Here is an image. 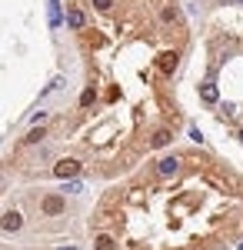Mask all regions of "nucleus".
Here are the masks:
<instances>
[{
    "instance_id": "412c9836",
    "label": "nucleus",
    "mask_w": 243,
    "mask_h": 250,
    "mask_svg": "<svg viewBox=\"0 0 243 250\" xmlns=\"http://www.w3.org/2000/svg\"><path fill=\"white\" fill-rule=\"evenodd\" d=\"M240 3H243V0H240Z\"/></svg>"
},
{
    "instance_id": "f03ea898",
    "label": "nucleus",
    "mask_w": 243,
    "mask_h": 250,
    "mask_svg": "<svg viewBox=\"0 0 243 250\" xmlns=\"http://www.w3.org/2000/svg\"><path fill=\"white\" fill-rule=\"evenodd\" d=\"M40 210L47 213V217H57V213H63V197H57V193L43 197V200H40Z\"/></svg>"
},
{
    "instance_id": "4468645a",
    "label": "nucleus",
    "mask_w": 243,
    "mask_h": 250,
    "mask_svg": "<svg viewBox=\"0 0 243 250\" xmlns=\"http://www.w3.org/2000/svg\"><path fill=\"white\" fill-rule=\"evenodd\" d=\"M94 7H97V10H103V14H107V10L113 7V0H94Z\"/></svg>"
},
{
    "instance_id": "f3484780",
    "label": "nucleus",
    "mask_w": 243,
    "mask_h": 250,
    "mask_svg": "<svg viewBox=\"0 0 243 250\" xmlns=\"http://www.w3.org/2000/svg\"><path fill=\"white\" fill-rule=\"evenodd\" d=\"M30 120H34V124H43V120H47V110H37V114L30 117Z\"/></svg>"
},
{
    "instance_id": "9d476101",
    "label": "nucleus",
    "mask_w": 243,
    "mask_h": 250,
    "mask_svg": "<svg viewBox=\"0 0 243 250\" xmlns=\"http://www.w3.org/2000/svg\"><path fill=\"white\" fill-rule=\"evenodd\" d=\"M94 250H117V244H113L110 233H100V237H97V244H94Z\"/></svg>"
},
{
    "instance_id": "2eb2a0df",
    "label": "nucleus",
    "mask_w": 243,
    "mask_h": 250,
    "mask_svg": "<svg viewBox=\"0 0 243 250\" xmlns=\"http://www.w3.org/2000/svg\"><path fill=\"white\" fill-rule=\"evenodd\" d=\"M163 20H167V23H173V20H177V10H173V7H167V10H163Z\"/></svg>"
},
{
    "instance_id": "aec40b11",
    "label": "nucleus",
    "mask_w": 243,
    "mask_h": 250,
    "mask_svg": "<svg viewBox=\"0 0 243 250\" xmlns=\"http://www.w3.org/2000/svg\"><path fill=\"white\" fill-rule=\"evenodd\" d=\"M237 137H240V140H243V130H240V134H237Z\"/></svg>"
},
{
    "instance_id": "0eeeda50",
    "label": "nucleus",
    "mask_w": 243,
    "mask_h": 250,
    "mask_svg": "<svg viewBox=\"0 0 243 250\" xmlns=\"http://www.w3.org/2000/svg\"><path fill=\"white\" fill-rule=\"evenodd\" d=\"M200 97H203V104H217V100H220L217 83H200Z\"/></svg>"
},
{
    "instance_id": "9b49d317",
    "label": "nucleus",
    "mask_w": 243,
    "mask_h": 250,
    "mask_svg": "<svg viewBox=\"0 0 243 250\" xmlns=\"http://www.w3.org/2000/svg\"><path fill=\"white\" fill-rule=\"evenodd\" d=\"M80 190H83V184H80L77 177H70V180L63 184V193H80Z\"/></svg>"
},
{
    "instance_id": "f8f14e48",
    "label": "nucleus",
    "mask_w": 243,
    "mask_h": 250,
    "mask_svg": "<svg viewBox=\"0 0 243 250\" xmlns=\"http://www.w3.org/2000/svg\"><path fill=\"white\" fill-rule=\"evenodd\" d=\"M37 140H43V130H40V127H34V130L27 134V144H37Z\"/></svg>"
},
{
    "instance_id": "a211bd4d",
    "label": "nucleus",
    "mask_w": 243,
    "mask_h": 250,
    "mask_svg": "<svg viewBox=\"0 0 243 250\" xmlns=\"http://www.w3.org/2000/svg\"><path fill=\"white\" fill-rule=\"evenodd\" d=\"M57 250H77V247H74V244H67V247H57Z\"/></svg>"
},
{
    "instance_id": "dca6fc26",
    "label": "nucleus",
    "mask_w": 243,
    "mask_h": 250,
    "mask_svg": "<svg viewBox=\"0 0 243 250\" xmlns=\"http://www.w3.org/2000/svg\"><path fill=\"white\" fill-rule=\"evenodd\" d=\"M190 140H197V144H203V134H200L197 127H190Z\"/></svg>"
},
{
    "instance_id": "6ab92c4d",
    "label": "nucleus",
    "mask_w": 243,
    "mask_h": 250,
    "mask_svg": "<svg viewBox=\"0 0 243 250\" xmlns=\"http://www.w3.org/2000/svg\"><path fill=\"white\" fill-rule=\"evenodd\" d=\"M237 250H243V244H237Z\"/></svg>"
},
{
    "instance_id": "1a4fd4ad",
    "label": "nucleus",
    "mask_w": 243,
    "mask_h": 250,
    "mask_svg": "<svg viewBox=\"0 0 243 250\" xmlns=\"http://www.w3.org/2000/svg\"><path fill=\"white\" fill-rule=\"evenodd\" d=\"M170 140H173V134H170L167 127H163V130H157V134L150 137V147H167Z\"/></svg>"
},
{
    "instance_id": "20e7f679",
    "label": "nucleus",
    "mask_w": 243,
    "mask_h": 250,
    "mask_svg": "<svg viewBox=\"0 0 243 250\" xmlns=\"http://www.w3.org/2000/svg\"><path fill=\"white\" fill-rule=\"evenodd\" d=\"M177 170H180V157H163L157 164V173L160 177H177Z\"/></svg>"
},
{
    "instance_id": "f257e3e1",
    "label": "nucleus",
    "mask_w": 243,
    "mask_h": 250,
    "mask_svg": "<svg viewBox=\"0 0 243 250\" xmlns=\"http://www.w3.org/2000/svg\"><path fill=\"white\" fill-rule=\"evenodd\" d=\"M54 173H57V180H70V177H77V173H80V160L67 157V160H60V164L54 167Z\"/></svg>"
},
{
    "instance_id": "39448f33",
    "label": "nucleus",
    "mask_w": 243,
    "mask_h": 250,
    "mask_svg": "<svg viewBox=\"0 0 243 250\" xmlns=\"http://www.w3.org/2000/svg\"><path fill=\"white\" fill-rule=\"evenodd\" d=\"M47 14H50V27H60L63 23V10H60V0H47Z\"/></svg>"
},
{
    "instance_id": "6e6552de",
    "label": "nucleus",
    "mask_w": 243,
    "mask_h": 250,
    "mask_svg": "<svg viewBox=\"0 0 243 250\" xmlns=\"http://www.w3.org/2000/svg\"><path fill=\"white\" fill-rule=\"evenodd\" d=\"M83 23H87V17H83V10H70V14H67V27H70V30H83Z\"/></svg>"
},
{
    "instance_id": "7ed1b4c3",
    "label": "nucleus",
    "mask_w": 243,
    "mask_h": 250,
    "mask_svg": "<svg viewBox=\"0 0 243 250\" xmlns=\"http://www.w3.org/2000/svg\"><path fill=\"white\" fill-rule=\"evenodd\" d=\"M0 227H3V233H17L20 227H23V217H20L17 210L3 213V220H0Z\"/></svg>"
},
{
    "instance_id": "423d86ee",
    "label": "nucleus",
    "mask_w": 243,
    "mask_h": 250,
    "mask_svg": "<svg viewBox=\"0 0 243 250\" xmlns=\"http://www.w3.org/2000/svg\"><path fill=\"white\" fill-rule=\"evenodd\" d=\"M157 67H160L163 74H173V70H177V54H173V50H167L163 57L157 60Z\"/></svg>"
},
{
    "instance_id": "ddd939ff",
    "label": "nucleus",
    "mask_w": 243,
    "mask_h": 250,
    "mask_svg": "<svg viewBox=\"0 0 243 250\" xmlns=\"http://www.w3.org/2000/svg\"><path fill=\"white\" fill-rule=\"evenodd\" d=\"M80 104H83V107H90V104H94V90H90V87L80 94Z\"/></svg>"
}]
</instances>
